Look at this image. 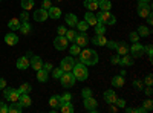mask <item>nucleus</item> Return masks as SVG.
I'll return each mask as SVG.
<instances>
[{
    "instance_id": "8fccbe9b",
    "label": "nucleus",
    "mask_w": 153,
    "mask_h": 113,
    "mask_svg": "<svg viewBox=\"0 0 153 113\" xmlns=\"http://www.w3.org/2000/svg\"><path fill=\"white\" fill-rule=\"evenodd\" d=\"M115 104H117L118 107H121V109H124V107H126V101H124V99H118V98H117Z\"/></svg>"
},
{
    "instance_id": "39448f33",
    "label": "nucleus",
    "mask_w": 153,
    "mask_h": 113,
    "mask_svg": "<svg viewBox=\"0 0 153 113\" xmlns=\"http://www.w3.org/2000/svg\"><path fill=\"white\" fill-rule=\"evenodd\" d=\"M3 96L8 99L9 103H14V101H19V90L17 89H12V87H5L3 89Z\"/></svg>"
},
{
    "instance_id": "37998d69",
    "label": "nucleus",
    "mask_w": 153,
    "mask_h": 113,
    "mask_svg": "<svg viewBox=\"0 0 153 113\" xmlns=\"http://www.w3.org/2000/svg\"><path fill=\"white\" fill-rule=\"evenodd\" d=\"M81 95H83V98H89V96H92V90L89 87H86V89L81 90Z\"/></svg>"
},
{
    "instance_id": "a878e982",
    "label": "nucleus",
    "mask_w": 153,
    "mask_h": 113,
    "mask_svg": "<svg viewBox=\"0 0 153 113\" xmlns=\"http://www.w3.org/2000/svg\"><path fill=\"white\" fill-rule=\"evenodd\" d=\"M37 80L40 81V83H46V81H48V72H46L43 67L37 70Z\"/></svg>"
},
{
    "instance_id": "052dcab7",
    "label": "nucleus",
    "mask_w": 153,
    "mask_h": 113,
    "mask_svg": "<svg viewBox=\"0 0 153 113\" xmlns=\"http://www.w3.org/2000/svg\"><path fill=\"white\" fill-rule=\"evenodd\" d=\"M146 18H147V23H149V24H152V23H153V18H152V14H149V16H147Z\"/></svg>"
},
{
    "instance_id": "4d7b16f0",
    "label": "nucleus",
    "mask_w": 153,
    "mask_h": 113,
    "mask_svg": "<svg viewBox=\"0 0 153 113\" xmlns=\"http://www.w3.org/2000/svg\"><path fill=\"white\" fill-rule=\"evenodd\" d=\"M144 92H146V95H149V96H152V93H153V90H152V86H149V87H147V89H146Z\"/></svg>"
},
{
    "instance_id": "f03ea898",
    "label": "nucleus",
    "mask_w": 153,
    "mask_h": 113,
    "mask_svg": "<svg viewBox=\"0 0 153 113\" xmlns=\"http://www.w3.org/2000/svg\"><path fill=\"white\" fill-rule=\"evenodd\" d=\"M71 72L74 73L75 80H78V81H86V80H87V77H89L87 67H86V64H83V63H78V64L75 63Z\"/></svg>"
},
{
    "instance_id": "1a4fd4ad",
    "label": "nucleus",
    "mask_w": 153,
    "mask_h": 113,
    "mask_svg": "<svg viewBox=\"0 0 153 113\" xmlns=\"http://www.w3.org/2000/svg\"><path fill=\"white\" fill-rule=\"evenodd\" d=\"M54 46H55V49H58V51H65V49L68 47V38L65 35H57V38L54 40Z\"/></svg>"
},
{
    "instance_id": "09e8293b",
    "label": "nucleus",
    "mask_w": 153,
    "mask_h": 113,
    "mask_svg": "<svg viewBox=\"0 0 153 113\" xmlns=\"http://www.w3.org/2000/svg\"><path fill=\"white\" fill-rule=\"evenodd\" d=\"M0 113H8V106L0 101Z\"/></svg>"
},
{
    "instance_id": "13d9d810",
    "label": "nucleus",
    "mask_w": 153,
    "mask_h": 113,
    "mask_svg": "<svg viewBox=\"0 0 153 113\" xmlns=\"http://www.w3.org/2000/svg\"><path fill=\"white\" fill-rule=\"evenodd\" d=\"M5 87H6V81L3 78H0V89H5Z\"/></svg>"
},
{
    "instance_id": "680f3d73",
    "label": "nucleus",
    "mask_w": 153,
    "mask_h": 113,
    "mask_svg": "<svg viewBox=\"0 0 153 113\" xmlns=\"http://www.w3.org/2000/svg\"><path fill=\"white\" fill-rule=\"evenodd\" d=\"M139 2H143V3H150V0H139Z\"/></svg>"
},
{
    "instance_id": "f3484780",
    "label": "nucleus",
    "mask_w": 153,
    "mask_h": 113,
    "mask_svg": "<svg viewBox=\"0 0 153 113\" xmlns=\"http://www.w3.org/2000/svg\"><path fill=\"white\" fill-rule=\"evenodd\" d=\"M75 43L78 44L80 47H81V46H86V44L89 43V37L86 35V32H81L80 35H76V37H75Z\"/></svg>"
},
{
    "instance_id": "412c9836",
    "label": "nucleus",
    "mask_w": 153,
    "mask_h": 113,
    "mask_svg": "<svg viewBox=\"0 0 153 113\" xmlns=\"http://www.w3.org/2000/svg\"><path fill=\"white\" fill-rule=\"evenodd\" d=\"M48 16H49L51 18H60V16H61V9L57 8V6H51V8L48 9Z\"/></svg>"
},
{
    "instance_id": "c9c22d12",
    "label": "nucleus",
    "mask_w": 153,
    "mask_h": 113,
    "mask_svg": "<svg viewBox=\"0 0 153 113\" xmlns=\"http://www.w3.org/2000/svg\"><path fill=\"white\" fill-rule=\"evenodd\" d=\"M75 26L78 28L81 32H86V31H87V28H89V23H87L86 20H83V21H78V23L75 24Z\"/></svg>"
},
{
    "instance_id": "f8f14e48",
    "label": "nucleus",
    "mask_w": 153,
    "mask_h": 113,
    "mask_svg": "<svg viewBox=\"0 0 153 113\" xmlns=\"http://www.w3.org/2000/svg\"><path fill=\"white\" fill-rule=\"evenodd\" d=\"M49 16H48V11L46 9H37V11H34V20L35 21H46V18H48Z\"/></svg>"
},
{
    "instance_id": "6e6d98bb",
    "label": "nucleus",
    "mask_w": 153,
    "mask_h": 113,
    "mask_svg": "<svg viewBox=\"0 0 153 113\" xmlns=\"http://www.w3.org/2000/svg\"><path fill=\"white\" fill-rule=\"evenodd\" d=\"M43 69H45L46 72L52 70V63H45V64H43Z\"/></svg>"
},
{
    "instance_id": "4468645a",
    "label": "nucleus",
    "mask_w": 153,
    "mask_h": 113,
    "mask_svg": "<svg viewBox=\"0 0 153 113\" xmlns=\"http://www.w3.org/2000/svg\"><path fill=\"white\" fill-rule=\"evenodd\" d=\"M5 43H6L8 46H16V44L19 43V37H17L14 32H8V34L5 35Z\"/></svg>"
},
{
    "instance_id": "7c9ffc66",
    "label": "nucleus",
    "mask_w": 153,
    "mask_h": 113,
    "mask_svg": "<svg viewBox=\"0 0 153 113\" xmlns=\"http://www.w3.org/2000/svg\"><path fill=\"white\" fill-rule=\"evenodd\" d=\"M17 90H19V93H29V92L32 90V87H31V84H29V83H23Z\"/></svg>"
},
{
    "instance_id": "cd10ccee",
    "label": "nucleus",
    "mask_w": 153,
    "mask_h": 113,
    "mask_svg": "<svg viewBox=\"0 0 153 113\" xmlns=\"http://www.w3.org/2000/svg\"><path fill=\"white\" fill-rule=\"evenodd\" d=\"M98 2V8H101V11H109L112 8V3L109 0H97Z\"/></svg>"
},
{
    "instance_id": "393cba45",
    "label": "nucleus",
    "mask_w": 153,
    "mask_h": 113,
    "mask_svg": "<svg viewBox=\"0 0 153 113\" xmlns=\"http://www.w3.org/2000/svg\"><path fill=\"white\" fill-rule=\"evenodd\" d=\"M8 28H9L11 31H19V29H20V20H19V18H11V20L8 21Z\"/></svg>"
},
{
    "instance_id": "79ce46f5",
    "label": "nucleus",
    "mask_w": 153,
    "mask_h": 113,
    "mask_svg": "<svg viewBox=\"0 0 153 113\" xmlns=\"http://www.w3.org/2000/svg\"><path fill=\"white\" fill-rule=\"evenodd\" d=\"M80 52H81V47H80L78 44H76V43L71 46V54H72V55H78Z\"/></svg>"
},
{
    "instance_id": "3c124183",
    "label": "nucleus",
    "mask_w": 153,
    "mask_h": 113,
    "mask_svg": "<svg viewBox=\"0 0 153 113\" xmlns=\"http://www.w3.org/2000/svg\"><path fill=\"white\" fill-rule=\"evenodd\" d=\"M66 31H68V29H66L65 26H58V28H57V34H58V35H65Z\"/></svg>"
},
{
    "instance_id": "49530a36",
    "label": "nucleus",
    "mask_w": 153,
    "mask_h": 113,
    "mask_svg": "<svg viewBox=\"0 0 153 113\" xmlns=\"http://www.w3.org/2000/svg\"><path fill=\"white\" fill-rule=\"evenodd\" d=\"M146 52H147V55H149V58L152 60V57H153V47H152V44H149V46L146 47Z\"/></svg>"
},
{
    "instance_id": "2eb2a0df",
    "label": "nucleus",
    "mask_w": 153,
    "mask_h": 113,
    "mask_svg": "<svg viewBox=\"0 0 153 113\" xmlns=\"http://www.w3.org/2000/svg\"><path fill=\"white\" fill-rule=\"evenodd\" d=\"M19 103L22 104V107H31L32 101H31V98H29V93H20L19 96Z\"/></svg>"
},
{
    "instance_id": "bb28decb",
    "label": "nucleus",
    "mask_w": 153,
    "mask_h": 113,
    "mask_svg": "<svg viewBox=\"0 0 153 113\" xmlns=\"http://www.w3.org/2000/svg\"><path fill=\"white\" fill-rule=\"evenodd\" d=\"M121 66H133V57H130L129 54L127 55H123L121 61H120Z\"/></svg>"
},
{
    "instance_id": "4be33fe9",
    "label": "nucleus",
    "mask_w": 153,
    "mask_h": 113,
    "mask_svg": "<svg viewBox=\"0 0 153 113\" xmlns=\"http://www.w3.org/2000/svg\"><path fill=\"white\" fill-rule=\"evenodd\" d=\"M22 110H23V107H22V104H20L19 101L11 103L9 107H8V113H20Z\"/></svg>"
},
{
    "instance_id": "9b49d317",
    "label": "nucleus",
    "mask_w": 153,
    "mask_h": 113,
    "mask_svg": "<svg viewBox=\"0 0 153 113\" xmlns=\"http://www.w3.org/2000/svg\"><path fill=\"white\" fill-rule=\"evenodd\" d=\"M29 67H32L35 72L38 70V69H42L43 67V60L40 58V57H31L29 58Z\"/></svg>"
},
{
    "instance_id": "dca6fc26",
    "label": "nucleus",
    "mask_w": 153,
    "mask_h": 113,
    "mask_svg": "<svg viewBox=\"0 0 153 113\" xmlns=\"http://www.w3.org/2000/svg\"><path fill=\"white\" fill-rule=\"evenodd\" d=\"M117 93H115V90H106L104 92V99L107 104H115V101H117Z\"/></svg>"
},
{
    "instance_id": "c03bdc74",
    "label": "nucleus",
    "mask_w": 153,
    "mask_h": 113,
    "mask_svg": "<svg viewBox=\"0 0 153 113\" xmlns=\"http://www.w3.org/2000/svg\"><path fill=\"white\" fill-rule=\"evenodd\" d=\"M110 61H112V64H120L121 58H120V55H118V54H115V55L110 58Z\"/></svg>"
},
{
    "instance_id": "6e6552de",
    "label": "nucleus",
    "mask_w": 153,
    "mask_h": 113,
    "mask_svg": "<svg viewBox=\"0 0 153 113\" xmlns=\"http://www.w3.org/2000/svg\"><path fill=\"white\" fill-rule=\"evenodd\" d=\"M115 49H117V54H118L120 57H123V55H127V54H130V52H129L130 46L127 44L126 41H115Z\"/></svg>"
},
{
    "instance_id": "2f4dec72",
    "label": "nucleus",
    "mask_w": 153,
    "mask_h": 113,
    "mask_svg": "<svg viewBox=\"0 0 153 113\" xmlns=\"http://www.w3.org/2000/svg\"><path fill=\"white\" fill-rule=\"evenodd\" d=\"M150 34H152V31H150V28H147V26H139V28H138V35L149 37Z\"/></svg>"
},
{
    "instance_id": "c756f323",
    "label": "nucleus",
    "mask_w": 153,
    "mask_h": 113,
    "mask_svg": "<svg viewBox=\"0 0 153 113\" xmlns=\"http://www.w3.org/2000/svg\"><path fill=\"white\" fill-rule=\"evenodd\" d=\"M112 86H113V87H123V86H124V77H123V75L115 77V78L112 80Z\"/></svg>"
},
{
    "instance_id": "473e14b6",
    "label": "nucleus",
    "mask_w": 153,
    "mask_h": 113,
    "mask_svg": "<svg viewBox=\"0 0 153 113\" xmlns=\"http://www.w3.org/2000/svg\"><path fill=\"white\" fill-rule=\"evenodd\" d=\"M22 34H25V35H28L29 32H31V26H29V23L28 21H23L22 24H20V29H19Z\"/></svg>"
},
{
    "instance_id": "9d476101",
    "label": "nucleus",
    "mask_w": 153,
    "mask_h": 113,
    "mask_svg": "<svg viewBox=\"0 0 153 113\" xmlns=\"http://www.w3.org/2000/svg\"><path fill=\"white\" fill-rule=\"evenodd\" d=\"M74 64H75V61H74V58L72 57H65L61 60V64H60V67L65 70V72H71L72 70V67H74Z\"/></svg>"
},
{
    "instance_id": "0eeeda50",
    "label": "nucleus",
    "mask_w": 153,
    "mask_h": 113,
    "mask_svg": "<svg viewBox=\"0 0 153 113\" xmlns=\"http://www.w3.org/2000/svg\"><path fill=\"white\" fill-rule=\"evenodd\" d=\"M136 11H138V16H139V17L146 18L149 14H152V6H150V3H143V2H139Z\"/></svg>"
},
{
    "instance_id": "864d4df0",
    "label": "nucleus",
    "mask_w": 153,
    "mask_h": 113,
    "mask_svg": "<svg viewBox=\"0 0 153 113\" xmlns=\"http://www.w3.org/2000/svg\"><path fill=\"white\" fill-rule=\"evenodd\" d=\"M133 86L136 87L138 90H143V89H144V86H143V83H141V81H133Z\"/></svg>"
},
{
    "instance_id": "f257e3e1",
    "label": "nucleus",
    "mask_w": 153,
    "mask_h": 113,
    "mask_svg": "<svg viewBox=\"0 0 153 113\" xmlns=\"http://www.w3.org/2000/svg\"><path fill=\"white\" fill-rule=\"evenodd\" d=\"M80 61L86 66H95L98 63V54L94 51V49H84L80 54Z\"/></svg>"
},
{
    "instance_id": "5701e85b",
    "label": "nucleus",
    "mask_w": 153,
    "mask_h": 113,
    "mask_svg": "<svg viewBox=\"0 0 153 113\" xmlns=\"http://www.w3.org/2000/svg\"><path fill=\"white\" fill-rule=\"evenodd\" d=\"M57 109H58L60 112H63V113H72V112H74V106H72L71 103H63V104H60Z\"/></svg>"
},
{
    "instance_id": "603ef678",
    "label": "nucleus",
    "mask_w": 153,
    "mask_h": 113,
    "mask_svg": "<svg viewBox=\"0 0 153 113\" xmlns=\"http://www.w3.org/2000/svg\"><path fill=\"white\" fill-rule=\"evenodd\" d=\"M20 17H22V21H28V20H29V14H28L26 11H23Z\"/></svg>"
},
{
    "instance_id": "c85d7f7f",
    "label": "nucleus",
    "mask_w": 153,
    "mask_h": 113,
    "mask_svg": "<svg viewBox=\"0 0 153 113\" xmlns=\"http://www.w3.org/2000/svg\"><path fill=\"white\" fill-rule=\"evenodd\" d=\"M84 6L89 11H95L98 8V2H97V0H84Z\"/></svg>"
},
{
    "instance_id": "f704fd0d",
    "label": "nucleus",
    "mask_w": 153,
    "mask_h": 113,
    "mask_svg": "<svg viewBox=\"0 0 153 113\" xmlns=\"http://www.w3.org/2000/svg\"><path fill=\"white\" fill-rule=\"evenodd\" d=\"M34 6V0H22V8L25 11H29Z\"/></svg>"
},
{
    "instance_id": "ddd939ff",
    "label": "nucleus",
    "mask_w": 153,
    "mask_h": 113,
    "mask_svg": "<svg viewBox=\"0 0 153 113\" xmlns=\"http://www.w3.org/2000/svg\"><path fill=\"white\" fill-rule=\"evenodd\" d=\"M84 107H86L87 112H97L98 104H97V101L92 96H89V98H84Z\"/></svg>"
},
{
    "instance_id": "423d86ee",
    "label": "nucleus",
    "mask_w": 153,
    "mask_h": 113,
    "mask_svg": "<svg viewBox=\"0 0 153 113\" xmlns=\"http://www.w3.org/2000/svg\"><path fill=\"white\" fill-rule=\"evenodd\" d=\"M129 52H132V57H133V58H141V57L144 55V52H146V47L136 41V43L132 44V47L129 49Z\"/></svg>"
},
{
    "instance_id": "5fc2aeb1",
    "label": "nucleus",
    "mask_w": 153,
    "mask_h": 113,
    "mask_svg": "<svg viewBox=\"0 0 153 113\" xmlns=\"http://www.w3.org/2000/svg\"><path fill=\"white\" fill-rule=\"evenodd\" d=\"M51 6H52V3H51L49 0H43V9H46V11H48Z\"/></svg>"
},
{
    "instance_id": "b1692460",
    "label": "nucleus",
    "mask_w": 153,
    "mask_h": 113,
    "mask_svg": "<svg viewBox=\"0 0 153 113\" xmlns=\"http://www.w3.org/2000/svg\"><path fill=\"white\" fill-rule=\"evenodd\" d=\"M65 20H66V23L69 24L71 28H72V26H75V24L78 23V18H76V16H75V14H71V12H69V14H66Z\"/></svg>"
},
{
    "instance_id": "aec40b11",
    "label": "nucleus",
    "mask_w": 153,
    "mask_h": 113,
    "mask_svg": "<svg viewBox=\"0 0 153 113\" xmlns=\"http://www.w3.org/2000/svg\"><path fill=\"white\" fill-rule=\"evenodd\" d=\"M92 43H94L95 46H106L107 40H106V37H104V35L97 34V35L94 37V38H92Z\"/></svg>"
},
{
    "instance_id": "7ed1b4c3",
    "label": "nucleus",
    "mask_w": 153,
    "mask_h": 113,
    "mask_svg": "<svg viewBox=\"0 0 153 113\" xmlns=\"http://www.w3.org/2000/svg\"><path fill=\"white\" fill-rule=\"evenodd\" d=\"M98 21L100 23H103V24H115L117 23V18H115L109 11H101L100 14L97 16Z\"/></svg>"
},
{
    "instance_id": "20e7f679",
    "label": "nucleus",
    "mask_w": 153,
    "mask_h": 113,
    "mask_svg": "<svg viewBox=\"0 0 153 113\" xmlns=\"http://www.w3.org/2000/svg\"><path fill=\"white\" fill-rule=\"evenodd\" d=\"M75 77H74V73H71V72H65L61 75V78H60V83H61V86L65 87V89H69V87H72L74 84H75Z\"/></svg>"
},
{
    "instance_id": "a19ab883",
    "label": "nucleus",
    "mask_w": 153,
    "mask_h": 113,
    "mask_svg": "<svg viewBox=\"0 0 153 113\" xmlns=\"http://www.w3.org/2000/svg\"><path fill=\"white\" fill-rule=\"evenodd\" d=\"M63 73H65V70H63L61 67H57V69H52V75H54V78H55V80H60Z\"/></svg>"
},
{
    "instance_id": "a211bd4d",
    "label": "nucleus",
    "mask_w": 153,
    "mask_h": 113,
    "mask_svg": "<svg viewBox=\"0 0 153 113\" xmlns=\"http://www.w3.org/2000/svg\"><path fill=\"white\" fill-rule=\"evenodd\" d=\"M84 20L89 23V26H95V24L98 23V18L95 16V12H92V11H89L87 14L84 16Z\"/></svg>"
},
{
    "instance_id": "de8ad7c7",
    "label": "nucleus",
    "mask_w": 153,
    "mask_h": 113,
    "mask_svg": "<svg viewBox=\"0 0 153 113\" xmlns=\"http://www.w3.org/2000/svg\"><path fill=\"white\" fill-rule=\"evenodd\" d=\"M144 83H146L147 86H152V84H153V77H152V75H147V77L144 78Z\"/></svg>"
},
{
    "instance_id": "bf43d9fd",
    "label": "nucleus",
    "mask_w": 153,
    "mask_h": 113,
    "mask_svg": "<svg viewBox=\"0 0 153 113\" xmlns=\"http://www.w3.org/2000/svg\"><path fill=\"white\" fill-rule=\"evenodd\" d=\"M126 112H127V113H136V109H133V107H127Z\"/></svg>"
},
{
    "instance_id": "a18cd8bd",
    "label": "nucleus",
    "mask_w": 153,
    "mask_h": 113,
    "mask_svg": "<svg viewBox=\"0 0 153 113\" xmlns=\"http://www.w3.org/2000/svg\"><path fill=\"white\" fill-rule=\"evenodd\" d=\"M129 38L133 41V43H136L138 40H139V35H138V32H130V35H129Z\"/></svg>"
},
{
    "instance_id": "4c0bfd02",
    "label": "nucleus",
    "mask_w": 153,
    "mask_h": 113,
    "mask_svg": "<svg viewBox=\"0 0 153 113\" xmlns=\"http://www.w3.org/2000/svg\"><path fill=\"white\" fill-rule=\"evenodd\" d=\"M49 104L52 106V107H58V104H60V96H58V95L51 96V99H49Z\"/></svg>"
},
{
    "instance_id": "e433bc0d",
    "label": "nucleus",
    "mask_w": 153,
    "mask_h": 113,
    "mask_svg": "<svg viewBox=\"0 0 153 113\" xmlns=\"http://www.w3.org/2000/svg\"><path fill=\"white\" fill-rule=\"evenodd\" d=\"M65 37L68 38V41H74V40H75V37H76V32H75L74 29H68L66 34H65Z\"/></svg>"
},
{
    "instance_id": "6ab92c4d",
    "label": "nucleus",
    "mask_w": 153,
    "mask_h": 113,
    "mask_svg": "<svg viewBox=\"0 0 153 113\" xmlns=\"http://www.w3.org/2000/svg\"><path fill=\"white\" fill-rule=\"evenodd\" d=\"M17 67L22 69V70L28 69V67H29V58H28L26 55H25V57H20V58L17 60Z\"/></svg>"
},
{
    "instance_id": "58836bf2",
    "label": "nucleus",
    "mask_w": 153,
    "mask_h": 113,
    "mask_svg": "<svg viewBox=\"0 0 153 113\" xmlns=\"http://www.w3.org/2000/svg\"><path fill=\"white\" fill-rule=\"evenodd\" d=\"M152 109H153V101H152V99H147V101H144L143 110H144V112H152Z\"/></svg>"
},
{
    "instance_id": "ea45409f",
    "label": "nucleus",
    "mask_w": 153,
    "mask_h": 113,
    "mask_svg": "<svg viewBox=\"0 0 153 113\" xmlns=\"http://www.w3.org/2000/svg\"><path fill=\"white\" fill-rule=\"evenodd\" d=\"M71 99H72V95L66 92L65 95L60 96V104H63V103H71ZM60 104H58V106H60Z\"/></svg>"
},
{
    "instance_id": "72a5a7b5",
    "label": "nucleus",
    "mask_w": 153,
    "mask_h": 113,
    "mask_svg": "<svg viewBox=\"0 0 153 113\" xmlns=\"http://www.w3.org/2000/svg\"><path fill=\"white\" fill-rule=\"evenodd\" d=\"M95 32L97 34H101V35H104V32H106V24H103V23H97L95 24Z\"/></svg>"
}]
</instances>
